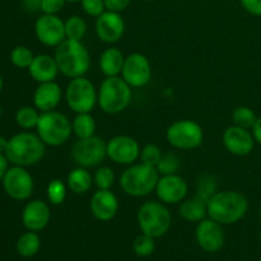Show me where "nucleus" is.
I'll return each mask as SVG.
<instances>
[{
  "label": "nucleus",
  "instance_id": "1",
  "mask_svg": "<svg viewBox=\"0 0 261 261\" xmlns=\"http://www.w3.org/2000/svg\"><path fill=\"white\" fill-rule=\"evenodd\" d=\"M249 211V201L239 191H217L208 200V217L221 224L241 221Z\"/></svg>",
  "mask_w": 261,
  "mask_h": 261
},
{
  "label": "nucleus",
  "instance_id": "2",
  "mask_svg": "<svg viewBox=\"0 0 261 261\" xmlns=\"http://www.w3.org/2000/svg\"><path fill=\"white\" fill-rule=\"evenodd\" d=\"M54 58L58 63L60 73L70 79L84 76L91 68V55L88 48L78 40L66 38L56 47Z\"/></svg>",
  "mask_w": 261,
  "mask_h": 261
},
{
  "label": "nucleus",
  "instance_id": "3",
  "mask_svg": "<svg viewBox=\"0 0 261 261\" xmlns=\"http://www.w3.org/2000/svg\"><path fill=\"white\" fill-rule=\"evenodd\" d=\"M45 143L38 135L30 132L15 134L8 140V147L4 154L14 166L27 167L40 162L45 155Z\"/></svg>",
  "mask_w": 261,
  "mask_h": 261
},
{
  "label": "nucleus",
  "instance_id": "4",
  "mask_svg": "<svg viewBox=\"0 0 261 261\" xmlns=\"http://www.w3.org/2000/svg\"><path fill=\"white\" fill-rule=\"evenodd\" d=\"M160 173L157 168L144 163L133 165L120 176V186L126 195L142 198L152 194L155 190Z\"/></svg>",
  "mask_w": 261,
  "mask_h": 261
},
{
  "label": "nucleus",
  "instance_id": "5",
  "mask_svg": "<svg viewBox=\"0 0 261 261\" xmlns=\"http://www.w3.org/2000/svg\"><path fill=\"white\" fill-rule=\"evenodd\" d=\"M132 87L120 76H107L98 89L99 109L109 115H116L127 109L132 102Z\"/></svg>",
  "mask_w": 261,
  "mask_h": 261
},
{
  "label": "nucleus",
  "instance_id": "6",
  "mask_svg": "<svg viewBox=\"0 0 261 261\" xmlns=\"http://www.w3.org/2000/svg\"><path fill=\"white\" fill-rule=\"evenodd\" d=\"M137 219L143 233L154 240L165 236L172 224V216L165 203L154 200L142 204L138 211Z\"/></svg>",
  "mask_w": 261,
  "mask_h": 261
},
{
  "label": "nucleus",
  "instance_id": "7",
  "mask_svg": "<svg viewBox=\"0 0 261 261\" xmlns=\"http://www.w3.org/2000/svg\"><path fill=\"white\" fill-rule=\"evenodd\" d=\"M37 135L46 145L60 147L65 144L73 133L71 122L64 114L58 111L42 112L36 126Z\"/></svg>",
  "mask_w": 261,
  "mask_h": 261
},
{
  "label": "nucleus",
  "instance_id": "8",
  "mask_svg": "<svg viewBox=\"0 0 261 261\" xmlns=\"http://www.w3.org/2000/svg\"><path fill=\"white\" fill-rule=\"evenodd\" d=\"M65 99L70 110L76 114L91 112L98 101V92L86 76L73 78L66 86Z\"/></svg>",
  "mask_w": 261,
  "mask_h": 261
},
{
  "label": "nucleus",
  "instance_id": "9",
  "mask_svg": "<svg viewBox=\"0 0 261 261\" xmlns=\"http://www.w3.org/2000/svg\"><path fill=\"white\" fill-rule=\"evenodd\" d=\"M167 142L173 148L182 150L196 149L203 144V127L193 120H178L172 122L166 132Z\"/></svg>",
  "mask_w": 261,
  "mask_h": 261
},
{
  "label": "nucleus",
  "instance_id": "10",
  "mask_svg": "<svg viewBox=\"0 0 261 261\" xmlns=\"http://www.w3.org/2000/svg\"><path fill=\"white\" fill-rule=\"evenodd\" d=\"M71 157L81 167H96L107 157V143L96 135L78 139L71 148Z\"/></svg>",
  "mask_w": 261,
  "mask_h": 261
},
{
  "label": "nucleus",
  "instance_id": "11",
  "mask_svg": "<svg viewBox=\"0 0 261 261\" xmlns=\"http://www.w3.org/2000/svg\"><path fill=\"white\" fill-rule=\"evenodd\" d=\"M2 182L8 196L18 201L30 199L35 189V182L31 173L20 166L9 168Z\"/></svg>",
  "mask_w": 261,
  "mask_h": 261
},
{
  "label": "nucleus",
  "instance_id": "12",
  "mask_svg": "<svg viewBox=\"0 0 261 261\" xmlns=\"http://www.w3.org/2000/svg\"><path fill=\"white\" fill-rule=\"evenodd\" d=\"M37 40L48 47H58L66 40L65 22L56 14H42L35 23Z\"/></svg>",
  "mask_w": 261,
  "mask_h": 261
},
{
  "label": "nucleus",
  "instance_id": "13",
  "mask_svg": "<svg viewBox=\"0 0 261 261\" xmlns=\"http://www.w3.org/2000/svg\"><path fill=\"white\" fill-rule=\"evenodd\" d=\"M122 79L133 88L147 86L152 79V66L147 56L134 53L125 58L122 68Z\"/></svg>",
  "mask_w": 261,
  "mask_h": 261
},
{
  "label": "nucleus",
  "instance_id": "14",
  "mask_svg": "<svg viewBox=\"0 0 261 261\" xmlns=\"http://www.w3.org/2000/svg\"><path fill=\"white\" fill-rule=\"evenodd\" d=\"M107 157L117 165H133L140 157L139 143L129 135H117L107 142Z\"/></svg>",
  "mask_w": 261,
  "mask_h": 261
},
{
  "label": "nucleus",
  "instance_id": "15",
  "mask_svg": "<svg viewBox=\"0 0 261 261\" xmlns=\"http://www.w3.org/2000/svg\"><path fill=\"white\" fill-rule=\"evenodd\" d=\"M188 193V182L177 173L162 176L155 186V194H157L158 199L165 204L181 203L182 200H185Z\"/></svg>",
  "mask_w": 261,
  "mask_h": 261
},
{
  "label": "nucleus",
  "instance_id": "16",
  "mask_svg": "<svg viewBox=\"0 0 261 261\" xmlns=\"http://www.w3.org/2000/svg\"><path fill=\"white\" fill-rule=\"evenodd\" d=\"M196 242L206 252H217L223 247L224 233L222 224L213 219H203L195 229Z\"/></svg>",
  "mask_w": 261,
  "mask_h": 261
},
{
  "label": "nucleus",
  "instance_id": "17",
  "mask_svg": "<svg viewBox=\"0 0 261 261\" xmlns=\"http://www.w3.org/2000/svg\"><path fill=\"white\" fill-rule=\"evenodd\" d=\"M223 144L232 154L245 157L254 150L255 138L249 129L232 125L223 133Z\"/></svg>",
  "mask_w": 261,
  "mask_h": 261
},
{
  "label": "nucleus",
  "instance_id": "18",
  "mask_svg": "<svg viewBox=\"0 0 261 261\" xmlns=\"http://www.w3.org/2000/svg\"><path fill=\"white\" fill-rule=\"evenodd\" d=\"M125 32V22L120 13H102L96 20V33L101 41L106 43H115L121 40Z\"/></svg>",
  "mask_w": 261,
  "mask_h": 261
},
{
  "label": "nucleus",
  "instance_id": "19",
  "mask_svg": "<svg viewBox=\"0 0 261 261\" xmlns=\"http://www.w3.org/2000/svg\"><path fill=\"white\" fill-rule=\"evenodd\" d=\"M89 208L94 218L101 222H109L115 218L119 212V200L116 195L110 191V189L109 190L98 189V191L92 195Z\"/></svg>",
  "mask_w": 261,
  "mask_h": 261
},
{
  "label": "nucleus",
  "instance_id": "20",
  "mask_svg": "<svg viewBox=\"0 0 261 261\" xmlns=\"http://www.w3.org/2000/svg\"><path fill=\"white\" fill-rule=\"evenodd\" d=\"M51 218L50 208L42 200H32L27 203L22 212V223L27 231L40 232L48 224Z\"/></svg>",
  "mask_w": 261,
  "mask_h": 261
},
{
  "label": "nucleus",
  "instance_id": "21",
  "mask_svg": "<svg viewBox=\"0 0 261 261\" xmlns=\"http://www.w3.org/2000/svg\"><path fill=\"white\" fill-rule=\"evenodd\" d=\"M63 97L60 86L54 82H46V83H40V86L36 88L33 93V103L37 110L41 112L54 111L59 106Z\"/></svg>",
  "mask_w": 261,
  "mask_h": 261
},
{
  "label": "nucleus",
  "instance_id": "22",
  "mask_svg": "<svg viewBox=\"0 0 261 261\" xmlns=\"http://www.w3.org/2000/svg\"><path fill=\"white\" fill-rule=\"evenodd\" d=\"M28 70H30L31 76L38 83L54 82L58 74L60 73L55 58L46 55V54L35 56Z\"/></svg>",
  "mask_w": 261,
  "mask_h": 261
},
{
  "label": "nucleus",
  "instance_id": "23",
  "mask_svg": "<svg viewBox=\"0 0 261 261\" xmlns=\"http://www.w3.org/2000/svg\"><path fill=\"white\" fill-rule=\"evenodd\" d=\"M178 212L185 221L199 223L208 216V200L195 194L193 198L181 201Z\"/></svg>",
  "mask_w": 261,
  "mask_h": 261
},
{
  "label": "nucleus",
  "instance_id": "24",
  "mask_svg": "<svg viewBox=\"0 0 261 261\" xmlns=\"http://www.w3.org/2000/svg\"><path fill=\"white\" fill-rule=\"evenodd\" d=\"M125 63V56L119 48H106L99 58V68L106 76H119L122 71Z\"/></svg>",
  "mask_w": 261,
  "mask_h": 261
},
{
  "label": "nucleus",
  "instance_id": "25",
  "mask_svg": "<svg viewBox=\"0 0 261 261\" xmlns=\"http://www.w3.org/2000/svg\"><path fill=\"white\" fill-rule=\"evenodd\" d=\"M66 182H68V188L74 194H86L92 188L93 178H92L91 173L87 171V168L79 166L70 171L68 178H66Z\"/></svg>",
  "mask_w": 261,
  "mask_h": 261
},
{
  "label": "nucleus",
  "instance_id": "26",
  "mask_svg": "<svg viewBox=\"0 0 261 261\" xmlns=\"http://www.w3.org/2000/svg\"><path fill=\"white\" fill-rule=\"evenodd\" d=\"M41 239L37 232L28 231L23 233L17 241V252L22 257H32L40 251Z\"/></svg>",
  "mask_w": 261,
  "mask_h": 261
},
{
  "label": "nucleus",
  "instance_id": "27",
  "mask_svg": "<svg viewBox=\"0 0 261 261\" xmlns=\"http://www.w3.org/2000/svg\"><path fill=\"white\" fill-rule=\"evenodd\" d=\"M71 127H73V133L76 135L78 139H84V138H89L94 135V133H96V121H94L93 116L89 112L76 114L73 122H71Z\"/></svg>",
  "mask_w": 261,
  "mask_h": 261
},
{
  "label": "nucleus",
  "instance_id": "28",
  "mask_svg": "<svg viewBox=\"0 0 261 261\" xmlns=\"http://www.w3.org/2000/svg\"><path fill=\"white\" fill-rule=\"evenodd\" d=\"M38 119H40V114L36 107L23 106L15 114V122L18 124V126L25 130L37 126Z\"/></svg>",
  "mask_w": 261,
  "mask_h": 261
},
{
  "label": "nucleus",
  "instance_id": "29",
  "mask_svg": "<svg viewBox=\"0 0 261 261\" xmlns=\"http://www.w3.org/2000/svg\"><path fill=\"white\" fill-rule=\"evenodd\" d=\"M87 32V23L79 15H71L65 20V33L69 40L82 41Z\"/></svg>",
  "mask_w": 261,
  "mask_h": 261
},
{
  "label": "nucleus",
  "instance_id": "30",
  "mask_svg": "<svg viewBox=\"0 0 261 261\" xmlns=\"http://www.w3.org/2000/svg\"><path fill=\"white\" fill-rule=\"evenodd\" d=\"M256 115L250 107L247 106H239L232 112V121L233 125L244 129H252L255 121H256Z\"/></svg>",
  "mask_w": 261,
  "mask_h": 261
},
{
  "label": "nucleus",
  "instance_id": "31",
  "mask_svg": "<svg viewBox=\"0 0 261 261\" xmlns=\"http://www.w3.org/2000/svg\"><path fill=\"white\" fill-rule=\"evenodd\" d=\"M181 167L180 158L173 153H167L163 154L161 161L157 165V171L160 175L167 176V175H176Z\"/></svg>",
  "mask_w": 261,
  "mask_h": 261
},
{
  "label": "nucleus",
  "instance_id": "32",
  "mask_svg": "<svg viewBox=\"0 0 261 261\" xmlns=\"http://www.w3.org/2000/svg\"><path fill=\"white\" fill-rule=\"evenodd\" d=\"M33 58L35 56H33L32 51L25 46H17L10 53V61H12L13 65L19 69L30 68Z\"/></svg>",
  "mask_w": 261,
  "mask_h": 261
},
{
  "label": "nucleus",
  "instance_id": "33",
  "mask_svg": "<svg viewBox=\"0 0 261 261\" xmlns=\"http://www.w3.org/2000/svg\"><path fill=\"white\" fill-rule=\"evenodd\" d=\"M217 193V180L212 175H201L196 181V195L209 200Z\"/></svg>",
  "mask_w": 261,
  "mask_h": 261
},
{
  "label": "nucleus",
  "instance_id": "34",
  "mask_svg": "<svg viewBox=\"0 0 261 261\" xmlns=\"http://www.w3.org/2000/svg\"><path fill=\"white\" fill-rule=\"evenodd\" d=\"M155 249V242L154 239L148 234L142 233L134 240V244H133V250H134L135 254L140 257H147L149 255H152L154 252Z\"/></svg>",
  "mask_w": 261,
  "mask_h": 261
},
{
  "label": "nucleus",
  "instance_id": "35",
  "mask_svg": "<svg viewBox=\"0 0 261 261\" xmlns=\"http://www.w3.org/2000/svg\"><path fill=\"white\" fill-rule=\"evenodd\" d=\"M66 198V186L61 180L51 181L47 186V199L53 205H61Z\"/></svg>",
  "mask_w": 261,
  "mask_h": 261
},
{
  "label": "nucleus",
  "instance_id": "36",
  "mask_svg": "<svg viewBox=\"0 0 261 261\" xmlns=\"http://www.w3.org/2000/svg\"><path fill=\"white\" fill-rule=\"evenodd\" d=\"M93 181L98 189H101V190H109L115 182L114 171L110 167H107V166H102L94 173Z\"/></svg>",
  "mask_w": 261,
  "mask_h": 261
},
{
  "label": "nucleus",
  "instance_id": "37",
  "mask_svg": "<svg viewBox=\"0 0 261 261\" xmlns=\"http://www.w3.org/2000/svg\"><path fill=\"white\" fill-rule=\"evenodd\" d=\"M162 152H161L160 147L157 144H153V143H149V144L145 145L142 150H140V160H142V163L147 166H152V167H157L158 162L162 158Z\"/></svg>",
  "mask_w": 261,
  "mask_h": 261
},
{
  "label": "nucleus",
  "instance_id": "38",
  "mask_svg": "<svg viewBox=\"0 0 261 261\" xmlns=\"http://www.w3.org/2000/svg\"><path fill=\"white\" fill-rule=\"evenodd\" d=\"M81 3L84 12L94 18H98L106 9L103 0H81Z\"/></svg>",
  "mask_w": 261,
  "mask_h": 261
},
{
  "label": "nucleus",
  "instance_id": "39",
  "mask_svg": "<svg viewBox=\"0 0 261 261\" xmlns=\"http://www.w3.org/2000/svg\"><path fill=\"white\" fill-rule=\"evenodd\" d=\"M66 0H42L41 12L43 14H58L65 5Z\"/></svg>",
  "mask_w": 261,
  "mask_h": 261
},
{
  "label": "nucleus",
  "instance_id": "40",
  "mask_svg": "<svg viewBox=\"0 0 261 261\" xmlns=\"http://www.w3.org/2000/svg\"><path fill=\"white\" fill-rule=\"evenodd\" d=\"M132 0H103L105 7L110 12L121 13L130 5Z\"/></svg>",
  "mask_w": 261,
  "mask_h": 261
},
{
  "label": "nucleus",
  "instance_id": "41",
  "mask_svg": "<svg viewBox=\"0 0 261 261\" xmlns=\"http://www.w3.org/2000/svg\"><path fill=\"white\" fill-rule=\"evenodd\" d=\"M241 5L250 14L260 17L261 15V0H240Z\"/></svg>",
  "mask_w": 261,
  "mask_h": 261
},
{
  "label": "nucleus",
  "instance_id": "42",
  "mask_svg": "<svg viewBox=\"0 0 261 261\" xmlns=\"http://www.w3.org/2000/svg\"><path fill=\"white\" fill-rule=\"evenodd\" d=\"M41 4H42V0H22L23 9L31 14L41 10Z\"/></svg>",
  "mask_w": 261,
  "mask_h": 261
},
{
  "label": "nucleus",
  "instance_id": "43",
  "mask_svg": "<svg viewBox=\"0 0 261 261\" xmlns=\"http://www.w3.org/2000/svg\"><path fill=\"white\" fill-rule=\"evenodd\" d=\"M252 135L255 138V142L261 144V116L257 117L254 126H252Z\"/></svg>",
  "mask_w": 261,
  "mask_h": 261
},
{
  "label": "nucleus",
  "instance_id": "44",
  "mask_svg": "<svg viewBox=\"0 0 261 261\" xmlns=\"http://www.w3.org/2000/svg\"><path fill=\"white\" fill-rule=\"evenodd\" d=\"M8 163H9V161H8L7 155L0 153V181H3L5 173L9 170V168H8Z\"/></svg>",
  "mask_w": 261,
  "mask_h": 261
},
{
  "label": "nucleus",
  "instance_id": "45",
  "mask_svg": "<svg viewBox=\"0 0 261 261\" xmlns=\"http://www.w3.org/2000/svg\"><path fill=\"white\" fill-rule=\"evenodd\" d=\"M7 147H8V139L3 137V135H0V153L4 154L5 150H7Z\"/></svg>",
  "mask_w": 261,
  "mask_h": 261
},
{
  "label": "nucleus",
  "instance_id": "46",
  "mask_svg": "<svg viewBox=\"0 0 261 261\" xmlns=\"http://www.w3.org/2000/svg\"><path fill=\"white\" fill-rule=\"evenodd\" d=\"M3 87H4V81H3L2 75H0V93H2V91H3Z\"/></svg>",
  "mask_w": 261,
  "mask_h": 261
},
{
  "label": "nucleus",
  "instance_id": "47",
  "mask_svg": "<svg viewBox=\"0 0 261 261\" xmlns=\"http://www.w3.org/2000/svg\"><path fill=\"white\" fill-rule=\"evenodd\" d=\"M66 2H69V3H76V2H81V0H66Z\"/></svg>",
  "mask_w": 261,
  "mask_h": 261
},
{
  "label": "nucleus",
  "instance_id": "48",
  "mask_svg": "<svg viewBox=\"0 0 261 261\" xmlns=\"http://www.w3.org/2000/svg\"><path fill=\"white\" fill-rule=\"evenodd\" d=\"M259 216H260V218H261V205H260V208H259Z\"/></svg>",
  "mask_w": 261,
  "mask_h": 261
},
{
  "label": "nucleus",
  "instance_id": "49",
  "mask_svg": "<svg viewBox=\"0 0 261 261\" xmlns=\"http://www.w3.org/2000/svg\"><path fill=\"white\" fill-rule=\"evenodd\" d=\"M0 117H2V106H0Z\"/></svg>",
  "mask_w": 261,
  "mask_h": 261
},
{
  "label": "nucleus",
  "instance_id": "50",
  "mask_svg": "<svg viewBox=\"0 0 261 261\" xmlns=\"http://www.w3.org/2000/svg\"><path fill=\"white\" fill-rule=\"evenodd\" d=\"M147 2H154V0H147Z\"/></svg>",
  "mask_w": 261,
  "mask_h": 261
},
{
  "label": "nucleus",
  "instance_id": "51",
  "mask_svg": "<svg viewBox=\"0 0 261 261\" xmlns=\"http://www.w3.org/2000/svg\"><path fill=\"white\" fill-rule=\"evenodd\" d=\"M260 242H261V232H260Z\"/></svg>",
  "mask_w": 261,
  "mask_h": 261
}]
</instances>
